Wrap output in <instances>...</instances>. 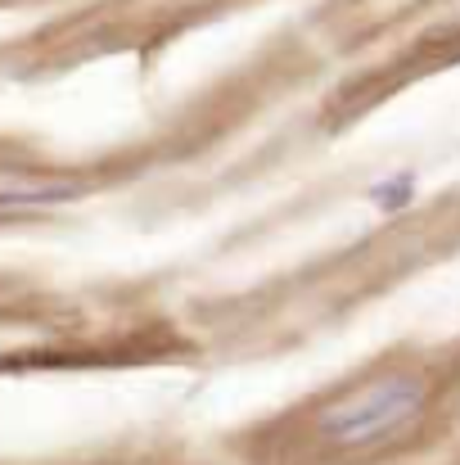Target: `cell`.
Returning a JSON list of instances; mask_svg holds the SVG:
<instances>
[{
  "mask_svg": "<svg viewBox=\"0 0 460 465\" xmlns=\"http://www.w3.org/2000/svg\"><path fill=\"white\" fill-rule=\"evenodd\" d=\"M425 411V384L411 375H388L366 384L361 393L334 402L320 416V439L334 448H375L393 434H402Z\"/></svg>",
  "mask_w": 460,
  "mask_h": 465,
  "instance_id": "obj_1",
  "label": "cell"
},
{
  "mask_svg": "<svg viewBox=\"0 0 460 465\" xmlns=\"http://www.w3.org/2000/svg\"><path fill=\"white\" fill-rule=\"evenodd\" d=\"M77 185H36V190H0V208H50L73 199Z\"/></svg>",
  "mask_w": 460,
  "mask_h": 465,
  "instance_id": "obj_2",
  "label": "cell"
},
{
  "mask_svg": "<svg viewBox=\"0 0 460 465\" xmlns=\"http://www.w3.org/2000/svg\"><path fill=\"white\" fill-rule=\"evenodd\" d=\"M370 199H375L379 213H402V208L416 199V172H402V176H393V181H379V185L370 190Z\"/></svg>",
  "mask_w": 460,
  "mask_h": 465,
  "instance_id": "obj_3",
  "label": "cell"
}]
</instances>
